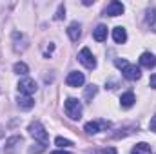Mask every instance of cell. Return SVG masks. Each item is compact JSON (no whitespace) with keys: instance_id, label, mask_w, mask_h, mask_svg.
Instances as JSON below:
<instances>
[{"instance_id":"obj_1","label":"cell","mask_w":156,"mask_h":154,"mask_svg":"<svg viewBox=\"0 0 156 154\" xmlns=\"http://www.w3.org/2000/svg\"><path fill=\"white\" fill-rule=\"evenodd\" d=\"M115 65H116V67H120V69H122V75L127 78V80H131V82L140 80V76H142L140 67H136V65L129 64L127 60H120V58H116V60H115Z\"/></svg>"},{"instance_id":"obj_2","label":"cell","mask_w":156,"mask_h":154,"mask_svg":"<svg viewBox=\"0 0 156 154\" xmlns=\"http://www.w3.org/2000/svg\"><path fill=\"white\" fill-rule=\"evenodd\" d=\"M64 111H66V114L69 120H80L82 118V103H80V100L76 98H67L66 100V103H64Z\"/></svg>"},{"instance_id":"obj_3","label":"cell","mask_w":156,"mask_h":154,"mask_svg":"<svg viewBox=\"0 0 156 154\" xmlns=\"http://www.w3.org/2000/svg\"><path fill=\"white\" fill-rule=\"evenodd\" d=\"M27 131H29V134L35 138V142H40V143H45V145H47L49 136H47V131L44 129V125H42L40 121H33V123H29Z\"/></svg>"},{"instance_id":"obj_4","label":"cell","mask_w":156,"mask_h":154,"mask_svg":"<svg viewBox=\"0 0 156 154\" xmlns=\"http://www.w3.org/2000/svg\"><path fill=\"white\" fill-rule=\"evenodd\" d=\"M37 82L29 76H24L20 82H18V93L20 94H26V96H31L33 93H37Z\"/></svg>"},{"instance_id":"obj_5","label":"cell","mask_w":156,"mask_h":154,"mask_svg":"<svg viewBox=\"0 0 156 154\" xmlns=\"http://www.w3.org/2000/svg\"><path fill=\"white\" fill-rule=\"evenodd\" d=\"M78 62H80L83 67H87V69H94V67H96V60H94V56H93V53H91L89 47H83V49L78 53Z\"/></svg>"},{"instance_id":"obj_6","label":"cell","mask_w":156,"mask_h":154,"mask_svg":"<svg viewBox=\"0 0 156 154\" xmlns=\"http://www.w3.org/2000/svg\"><path fill=\"white\" fill-rule=\"evenodd\" d=\"M109 127H111V123H109V121L94 120V121H87V123H85V127H83V131H85L87 134H96V132L105 131V129H109Z\"/></svg>"},{"instance_id":"obj_7","label":"cell","mask_w":156,"mask_h":154,"mask_svg":"<svg viewBox=\"0 0 156 154\" xmlns=\"http://www.w3.org/2000/svg\"><path fill=\"white\" fill-rule=\"evenodd\" d=\"M123 11H125L123 4L118 2V0H113V2H109L107 7L104 9V15H105V16H120V15H123Z\"/></svg>"},{"instance_id":"obj_8","label":"cell","mask_w":156,"mask_h":154,"mask_svg":"<svg viewBox=\"0 0 156 154\" xmlns=\"http://www.w3.org/2000/svg\"><path fill=\"white\" fill-rule=\"evenodd\" d=\"M66 83L69 85V87H82L83 83H85V76H83V73H78V71H71L67 78H66Z\"/></svg>"},{"instance_id":"obj_9","label":"cell","mask_w":156,"mask_h":154,"mask_svg":"<svg viewBox=\"0 0 156 154\" xmlns=\"http://www.w3.org/2000/svg\"><path fill=\"white\" fill-rule=\"evenodd\" d=\"M24 140H22V136H11V138H7L5 140V145H4V151L7 154H15L16 152V149H18V145L22 143Z\"/></svg>"},{"instance_id":"obj_10","label":"cell","mask_w":156,"mask_h":154,"mask_svg":"<svg viewBox=\"0 0 156 154\" xmlns=\"http://www.w3.org/2000/svg\"><path fill=\"white\" fill-rule=\"evenodd\" d=\"M16 105H18L22 111H31V109H33V105H35V102H33V98H31V96L18 94V96H16Z\"/></svg>"},{"instance_id":"obj_11","label":"cell","mask_w":156,"mask_h":154,"mask_svg":"<svg viewBox=\"0 0 156 154\" xmlns=\"http://www.w3.org/2000/svg\"><path fill=\"white\" fill-rule=\"evenodd\" d=\"M140 65H142V67H145V69L154 67V65H156V56L153 54V53H149V51L142 53V56H140Z\"/></svg>"},{"instance_id":"obj_12","label":"cell","mask_w":156,"mask_h":154,"mask_svg":"<svg viewBox=\"0 0 156 154\" xmlns=\"http://www.w3.org/2000/svg\"><path fill=\"white\" fill-rule=\"evenodd\" d=\"M67 35H69V38L73 42H78V38L82 37V26L78 22H71L69 27H67Z\"/></svg>"},{"instance_id":"obj_13","label":"cell","mask_w":156,"mask_h":154,"mask_svg":"<svg viewBox=\"0 0 156 154\" xmlns=\"http://www.w3.org/2000/svg\"><path fill=\"white\" fill-rule=\"evenodd\" d=\"M134 102H136V98H134V94H133L131 91H127V93H123V94L120 96V105H122L123 109H131V107L134 105Z\"/></svg>"},{"instance_id":"obj_14","label":"cell","mask_w":156,"mask_h":154,"mask_svg":"<svg viewBox=\"0 0 156 154\" xmlns=\"http://www.w3.org/2000/svg\"><path fill=\"white\" fill-rule=\"evenodd\" d=\"M113 40H115L116 44H125V42H127V31H125V27L116 26V27L113 29Z\"/></svg>"},{"instance_id":"obj_15","label":"cell","mask_w":156,"mask_h":154,"mask_svg":"<svg viewBox=\"0 0 156 154\" xmlns=\"http://www.w3.org/2000/svg\"><path fill=\"white\" fill-rule=\"evenodd\" d=\"M93 38L96 40V42H104V40L107 38V27L104 24L96 26V29L93 31Z\"/></svg>"},{"instance_id":"obj_16","label":"cell","mask_w":156,"mask_h":154,"mask_svg":"<svg viewBox=\"0 0 156 154\" xmlns=\"http://www.w3.org/2000/svg\"><path fill=\"white\" fill-rule=\"evenodd\" d=\"M131 154H151V145H149V143H145V142L136 143V145L133 147Z\"/></svg>"},{"instance_id":"obj_17","label":"cell","mask_w":156,"mask_h":154,"mask_svg":"<svg viewBox=\"0 0 156 154\" xmlns=\"http://www.w3.org/2000/svg\"><path fill=\"white\" fill-rule=\"evenodd\" d=\"M13 71H15L16 75H20V76H26V75L29 73V67H27V64H24V62H16V64L13 65Z\"/></svg>"},{"instance_id":"obj_18","label":"cell","mask_w":156,"mask_h":154,"mask_svg":"<svg viewBox=\"0 0 156 154\" xmlns=\"http://www.w3.org/2000/svg\"><path fill=\"white\" fill-rule=\"evenodd\" d=\"M147 24L151 26L153 31H156V11L154 9H149L147 11Z\"/></svg>"},{"instance_id":"obj_19","label":"cell","mask_w":156,"mask_h":154,"mask_svg":"<svg viewBox=\"0 0 156 154\" xmlns=\"http://www.w3.org/2000/svg\"><path fill=\"white\" fill-rule=\"evenodd\" d=\"M45 151V143H40V142H35L31 147H29V154H40Z\"/></svg>"},{"instance_id":"obj_20","label":"cell","mask_w":156,"mask_h":154,"mask_svg":"<svg viewBox=\"0 0 156 154\" xmlns=\"http://www.w3.org/2000/svg\"><path fill=\"white\" fill-rule=\"evenodd\" d=\"M55 143H56L60 149H67V147H73V142H69V140H66V138H62V136H58V138L55 140Z\"/></svg>"},{"instance_id":"obj_21","label":"cell","mask_w":156,"mask_h":154,"mask_svg":"<svg viewBox=\"0 0 156 154\" xmlns=\"http://www.w3.org/2000/svg\"><path fill=\"white\" fill-rule=\"evenodd\" d=\"M64 16H66V5L60 4V5H58V11H56V15H55V20H62Z\"/></svg>"},{"instance_id":"obj_22","label":"cell","mask_w":156,"mask_h":154,"mask_svg":"<svg viewBox=\"0 0 156 154\" xmlns=\"http://www.w3.org/2000/svg\"><path fill=\"white\" fill-rule=\"evenodd\" d=\"M96 93H98V89H96V85H89V87L85 89V98L89 100V98H91V96H94Z\"/></svg>"},{"instance_id":"obj_23","label":"cell","mask_w":156,"mask_h":154,"mask_svg":"<svg viewBox=\"0 0 156 154\" xmlns=\"http://www.w3.org/2000/svg\"><path fill=\"white\" fill-rule=\"evenodd\" d=\"M149 129H151V131H154V132H156V114L153 116V118H151V121H149Z\"/></svg>"},{"instance_id":"obj_24","label":"cell","mask_w":156,"mask_h":154,"mask_svg":"<svg viewBox=\"0 0 156 154\" xmlns=\"http://www.w3.org/2000/svg\"><path fill=\"white\" fill-rule=\"evenodd\" d=\"M149 85H151L153 89H156V73H154V75H151V80H149Z\"/></svg>"},{"instance_id":"obj_25","label":"cell","mask_w":156,"mask_h":154,"mask_svg":"<svg viewBox=\"0 0 156 154\" xmlns=\"http://www.w3.org/2000/svg\"><path fill=\"white\" fill-rule=\"evenodd\" d=\"M104 154H116V149L115 147H107V149H104Z\"/></svg>"},{"instance_id":"obj_26","label":"cell","mask_w":156,"mask_h":154,"mask_svg":"<svg viewBox=\"0 0 156 154\" xmlns=\"http://www.w3.org/2000/svg\"><path fill=\"white\" fill-rule=\"evenodd\" d=\"M51 154H73V152H69V151H66V149H60V151H53Z\"/></svg>"},{"instance_id":"obj_27","label":"cell","mask_w":156,"mask_h":154,"mask_svg":"<svg viewBox=\"0 0 156 154\" xmlns=\"http://www.w3.org/2000/svg\"><path fill=\"white\" fill-rule=\"evenodd\" d=\"M93 2H94V0H83V5H91Z\"/></svg>"}]
</instances>
